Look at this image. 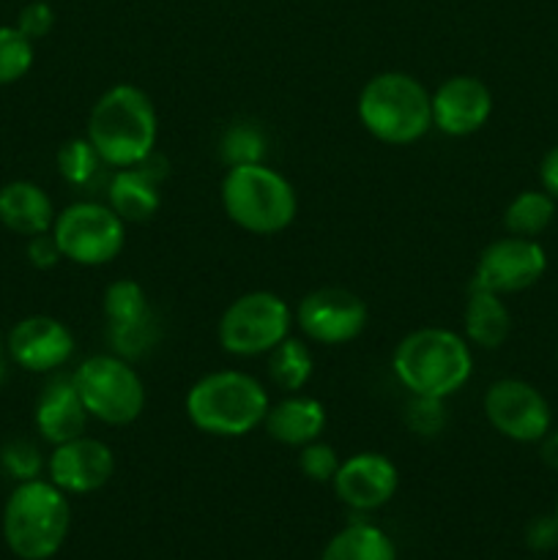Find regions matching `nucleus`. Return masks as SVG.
<instances>
[{
  "label": "nucleus",
  "instance_id": "nucleus-1",
  "mask_svg": "<svg viewBox=\"0 0 558 560\" xmlns=\"http://www.w3.org/2000/svg\"><path fill=\"white\" fill-rule=\"evenodd\" d=\"M85 137L104 167H137L156 153L159 118L151 96L135 82L109 85L91 107Z\"/></svg>",
  "mask_w": 558,
  "mask_h": 560
},
{
  "label": "nucleus",
  "instance_id": "nucleus-2",
  "mask_svg": "<svg viewBox=\"0 0 558 560\" xmlns=\"http://www.w3.org/2000/svg\"><path fill=\"white\" fill-rule=\"evenodd\" d=\"M392 372L408 394L449 399L474 375V348L454 328H416L394 348Z\"/></svg>",
  "mask_w": 558,
  "mask_h": 560
},
{
  "label": "nucleus",
  "instance_id": "nucleus-3",
  "mask_svg": "<svg viewBox=\"0 0 558 560\" xmlns=\"http://www.w3.org/2000/svg\"><path fill=\"white\" fill-rule=\"evenodd\" d=\"M266 386L241 370H217L191 383L184 410L197 432L211 438H244L263 427L268 413Z\"/></svg>",
  "mask_w": 558,
  "mask_h": 560
},
{
  "label": "nucleus",
  "instance_id": "nucleus-4",
  "mask_svg": "<svg viewBox=\"0 0 558 560\" xmlns=\"http://www.w3.org/2000/svg\"><path fill=\"white\" fill-rule=\"evenodd\" d=\"M356 115L383 145H414L432 129V93L405 71H381L361 88Z\"/></svg>",
  "mask_w": 558,
  "mask_h": 560
},
{
  "label": "nucleus",
  "instance_id": "nucleus-5",
  "mask_svg": "<svg viewBox=\"0 0 558 560\" xmlns=\"http://www.w3.org/2000/svg\"><path fill=\"white\" fill-rule=\"evenodd\" d=\"M71 528L69 498L53 481H20L3 509V539L20 560L58 556Z\"/></svg>",
  "mask_w": 558,
  "mask_h": 560
},
{
  "label": "nucleus",
  "instance_id": "nucleus-6",
  "mask_svg": "<svg viewBox=\"0 0 558 560\" xmlns=\"http://www.w3.org/2000/svg\"><path fill=\"white\" fill-rule=\"evenodd\" d=\"M219 200L239 230L252 235H277L295 222L299 195L279 170L266 162L228 167Z\"/></svg>",
  "mask_w": 558,
  "mask_h": 560
},
{
  "label": "nucleus",
  "instance_id": "nucleus-7",
  "mask_svg": "<svg viewBox=\"0 0 558 560\" xmlns=\"http://www.w3.org/2000/svg\"><path fill=\"white\" fill-rule=\"evenodd\" d=\"M77 394L88 416L107 427H129L142 416L148 402V388L131 361L115 353L88 355L71 372Z\"/></svg>",
  "mask_w": 558,
  "mask_h": 560
},
{
  "label": "nucleus",
  "instance_id": "nucleus-8",
  "mask_svg": "<svg viewBox=\"0 0 558 560\" xmlns=\"http://www.w3.org/2000/svg\"><path fill=\"white\" fill-rule=\"evenodd\" d=\"M295 326L293 310L271 290H252L230 301L217 326V339L224 353L235 359L268 355Z\"/></svg>",
  "mask_w": 558,
  "mask_h": 560
},
{
  "label": "nucleus",
  "instance_id": "nucleus-9",
  "mask_svg": "<svg viewBox=\"0 0 558 560\" xmlns=\"http://www.w3.org/2000/svg\"><path fill=\"white\" fill-rule=\"evenodd\" d=\"M49 233L63 260L82 268L107 266L126 246V222L107 202H71L55 217Z\"/></svg>",
  "mask_w": 558,
  "mask_h": 560
},
{
  "label": "nucleus",
  "instance_id": "nucleus-10",
  "mask_svg": "<svg viewBox=\"0 0 558 560\" xmlns=\"http://www.w3.org/2000/svg\"><path fill=\"white\" fill-rule=\"evenodd\" d=\"M487 424L501 438L514 443H539L553 430V410L545 394L520 377H501L487 386L485 399Z\"/></svg>",
  "mask_w": 558,
  "mask_h": 560
},
{
  "label": "nucleus",
  "instance_id": "nucleus-11",
  "mask_svg": "<svg viewBox=\"0 0 558 560\" xmlns=\"http://www.w3.org/2000/svg\"><path fill=\"white\" fill-rule=\"evenodd\" d=\"M301 337L315 345L337 348L359 339L370 323V310L345 288H317L299 301L293 312Z\"/></svg>",
  "mask_w": 558,
  "mask_h": 560
},
{
  "label": "nucleus",
  "instance_id": "nucleus-12",
  "mask_svg": "<svg viewBox=\"0 0 558 560\" xmlns=\"http://www.w3.org/2000/svg\"><path fill=\"white\" fill-rule=\"evenodd\" d=\"M547 271V252L536 238L501 235L481 249L470 284L498 295L523 293Z\"/></svg>",
  "mask_w": 558,
  "mask_h": 560
},
{
  "label": "nucleus",
  "instance_id": "nucleus-13",
  "mask_svg": "<svg viewBox=\"0 0 558 560\" xmlns=\"http://www.w3.org/2000/svg\"><path fill=\"white\" fill-rule=\"evenodd\" d=\"M47 470L49 481L66 495H91L113 479L115 454L98 438L80 435L53 448Z\"/></svg>",
  "mask_w": 558,
  "mask_h": 560
},
{
  "label": "nucleus",
  "instance_id": "nucleus-14",
  "mask_svg": "<svg viewBox=\"0 0 558 560\" xmlns=\"http://www.w3.org/2000/svg\"><path fill=\"white\" fill-rule=\"evenodd\" d=\"M332 487L337 501L353 512H375L397 495V465L381 452L350 454L339 465Z\"/></svg>",
  "mask_w": 558,
  "mask_h": 560
},
{
  "label": "nucleus",
  "instance_id": "nucleus-15",
  "mask_svg": "<svg viewBox=\"0 0 558 560\" xmlns=\"http://www.w3.org/2000/svg\"><path fill=\"white\" fill-rule=\"evenodd\" d=\"M5 350L11 361L27 372H55L69 364L74 355V334L66 323L49 315L22 317L5 337Z\"/></svg>",
  "mask_w": 558,
  "mask_h": 560
},
{
  "label": "nucleus",
  "instance_id": "nucleus-16",
  "mask_svg": "<svg viewBox=\"0 0 558 560\" xmlns=\"http://www.w3.org/2000/svg\"><path fill=\"white\" fill-rule=\"evenodd\" d=\"M492 115V91L474 74H454L432 91V129L446 137H470Z\"/></svg>",
  "mask_w": 558,
  "mask_h": 560
},
{
  "label": "nucleus",
  "instance_id": "nucleus-17",
  "mask_svg": "<svg viewBox=\"0 0 558 560\" xmlns=\"http://www.w3.org/2000/svg\"><path fill=\"white\" fill-rule=\"evenodd\" d=\"M164 175H167V164L156 153H151L137 167L115 170L107 184V206L126 224L148 222L156 217L159 206H162Z\"/></svg>",
  "mask_w": 558,
  "mask_h": 560
},
{
  "label": "nucleus",
  "instance_id": "nucleus-18",
  "mask_svg": "<svg viewBox=\"0 0 558 560\" xmlns=\"http://www.w3.org/2000/svg\"><path fill=\"white\" fill-rule=\"evenodd\" d=\"M88 419L91 416H88L85 405H82L80 394L71 383V375L49 381L44 392L38 394L36 410H33V424H36L38 435L53 446L85 435Z\"/></svg>",
  "mask_w": 558,
  "mask_h": 560
},
{
  "label": "nucleus",
  "instance_id": "nucleus-19",
  "mask_svg": "<svg viewBox=\"0 0 558 560\" xmlns=\"http://www.w3.org/2000/svg\"><path fill=\"white\" fill-rule=\"evenodd\" d=\"M263 427H266L271 441L290 448H301L323 435V430H326V408H323L321 399L310 397L304 392L284 394L279 402L268 405Z\"/></svg>",
  "mask_w": 558,
  "mask_h": 560
},
{
  "label": "nucleus",
  "instance_id": "nucleus-20",
  "mask_svg": "<svg viewBox=\"0 0 558 560\" xmlns=\"http://www.w3.org/2000/svg\"><path fill=\"white\" fill-rule=\"evenodd\" d=\"M55 206L47 191L33 180H11L0 189V224L16 235L49 233L55 222Z\"/></svg>",
  "mask_w": 558,
  "mask_h": 560
},
{
  "label": "nucleus",
  "instance_id": "nucleus-21",
  "mask_svg": "<svg viewBox=\"0 0 558 560\" xmlns=\"http://www.w3.org/2000/svg\"><path fill=\"white\" fill-rule=\"evenodd\" d=\"M463 331L470 348H501L509 339V331H512V312H509L503 295L470 284L468 301H465L463 310Z\"/></svg>",
  "mask_w": 558,
  "mask_h": 560
},
{
  "label": "nucleus",
  "instance_id": "nucleus-22",
  "mask_svg": "<svg viewBox=\"0 0 558 560\" xmlns=\"http://www.w3.org/2000/svg\"><path fill=\"white\" fill-rule=\"evenodd\" d=\"M321 560H397V547L377 525L350 523L328 539Z\"/></svg>",
  "mask_w": 558,
  "mask_h": 560
},
{
  "label": "nucleus",
  "instance_id": "nucleus-23",
  "mask_svg": "<svg viewBox=\"0 0 558 560\" xmlns=\"http://www.w3.org/2000/svg\"><path fill=\"white\" fill-rule=\"evenodd\" d=\"M312 372H315V359L304 339L284 337L268 353V377L282 394L304 392L306 383L312 381Z\"/></svg>",
  "mask_w": 558,
  "mask_h": 560
},
{
  "label": "nucleus",
  "instance_id": "nucleus-24",
  "mask_svg": "<svg viewBox=\"0 0 558 560\" xmlns=\"http://www.w3.org/2000/svg\"><path fill=\"white\" fill-rule=\"evenodd\" d=\"M556 202L545 189H525L512 197V202L503 211V228L509 235H523L536 238L545 233L556 219Z\"/></svg>",
  "mask_w": 558,
  "mask_h": 560
},
{
  "label": "nucleus",
  "instance_id": "nucleus-25",
  "mask_svg": "<svg viewBox=\"0 0 558 560\" xmlns=\"http://www.w3.org/2000/svg\"><path fill=\"white\" fill-rule=\"evenodd\" d=\"M102 310L107 328L129 326V323L153 315L146 288L137 279H115V282H109L102 295Z\"/></svg>",
  "mask_w": 558,
  "mask_h": 560
},
{
  "label": "nucleus",
  "instance_id": "nucleus-26",
  "mask_svg": "<svg viewBox=\"0 0 558 560\" xmlns=\"http://www.w3.org/2000/svg\"><path fill=\"white\" fill-rule=\"evenodd\" d=\"M266 148L268 142L260 126L246 124V120L228 126V131L222 135V142H219V153H222V162L228 167L266 162Z\"/></svg>",
  "mask_w": 558,
  "mask_h": 560
},
{
  "label": "nucleus",
  "instance_id": "nucleus-27",
  "mask_svg": "<svg viewBox=\"0 0 558 560\" xmlns=\"http://www.w3.org/2000/svg\"><path fill=\"white\" fill-rule=\"evenodd\" d=\"M58 173L69 186H88L102 170V156L88 137H71L58 148Z\"/></svg>",
  "mask_w": 558,
  "mask_h": 560
},
{
  "label": "nucleus",
  "instance_id": "nucleus-28",
  "mask_svg": "<svg viewBox=\"0 0 558 560\" xmlns=\"http://www.w3.org/2000/svg\"><path fill=\"white\" fill-rule=\"evenodd\" d=\"M36 49L16 25H0V85L20 82L31 71Z\"/></svg>",
  "mask_w": 558,
  "mask_h": 560
},
{
  "label": "nucleus",
  "instance_id": "nucleus-29",
  "mask_svg": "<svg viewBox=\"0 0 558 560\" xmlns=\"http://www.w3.org/2000/svg\"><path fill=\"white\" fill-rule=\"evenodd\" d=\"M107 339L113 345V353L126 361H137L159 342V323L156 317L148 315L142 320L129 323V326L107 328Z\"/></svg>",
  "mask_w": 558,
  "mask_h": 560
},
{
  "label": "nucleus",
  "instance_id": "nucleus-30",
  "mask_svg": "<svg viewBox=\"0 0 558 560\" xmlns=\"http://www.w3.org/2000/svg\"><path fill=\"white\" fill-rule=\"evenodd\" d=\"M405 427L419 438H435L446 430V399L416 397L410 394V402L405 405Z\"/></svg>",
  "mask_w": 558,
  "mask_h": 560
},
{
  "label": "nucleus",
  "instance_id": "nucleus-31",
  "mask_svg": "<svg viewBox=\"0 0 558 560\" xmlns=\"http://www.w3.org/2000/svg\"><path fill=\"white\" fill-rule=\"evenodd\" d=\"M339 465H342V459H339L337 448L321 438L299 448V470L315 485H332Z\"/></svg>",
  "mask_w": 558,
  "mask_h": 560
},
{
  "label": "nucleus",
  "instance_id": "nucleus-32",
  "mask_svg": "<svg viewBox=\"0 0 558 560\" xmlns=\"http://www.w3.org/2000/svg\"><path fill=\"white\" fill-rule=\"evenodd\" d=\"M0 463H3L5 474L16 481L38 479L42 474V454L31 441H11L9 446L0 452Z\"/></svg>",
  "mask_w": 558,
  "mask_h": 560
},
{
  "label": "nucleus",
  "instance_id": "nucleus-33",
  "mask_svg": "<svg viewBox=\"0 0 558 560\" xmlns=\"http://www.w3.org/2000/svg\"><path fill=\"white\" fill-rule=\"evenodd\" d=\"M16 27H20L31 42L44 38L55 27L53 5H49L47 0H31V3L20 11V16H16Z\"/></svg>",
  "mask_w": 558,
  "mask_h": 560
},
{
  "label": "nucleus",
  "instance_id": "nucleus-34",
  "mask_svg": "<svg viewBox=\"0 0 558 560\" xmlns=\"http://www.w3.org/2000/svg\"><path fill=\"white\" fill-rule=\"evenodd\" d=\"M525 545L534 552H550L553 547H558V517L553 514H539L528 523L525 528Z\"/></svg>",
  "mask_w": 558,
  "mask_h": 560
},
{
  "label": "nucleus",
  "instance_id": "nucleus-35",
  "mask_svg": "<svg viewBox=\"0 0 558 560\" xmlns=\"http://www.w3.org/2000/svg\"><path fill=\"white\" fill-rule=\"evenodd\" d=\"M60 260H63V255H60L53 233H38L27 238V262H31L33 268H38V271H49V268L58 266Z\"/></svg>",
  "mask_w": 558,
  "mask_h": 560
},
{
  "label": "nucleus",
  "instance_id": "nucleus-36",
  "mask_svg": "<svg viewBox=\"0 0 558 560\" xmlns=\"http://www.w3.org/2000/svg\"><path fill=\"white\" fill-rule=\"evenodd\" d=\"M539 184L553 200H558V145H553L550 151L542 156L539 162Z\"/></svg>",
  "mask_w": 558,
  "mask_h": 560
},
{
  "label": "nucleus",
  "instance_id": "nucleus-37",
  "mask_svg": "<svg viewBox=\"0 0 558 560\" xmlns=\"http://www.w3.org/2000/svg\"><path fill=\"white\" fill-rule=\"evenodd\" d=\"M539 457L542 463L547 465L550 470L558 474V430H550L545 438L539 441Z\"/></svg>",
  "mask_w": 558,
  "mask_h": 560
},
{
  "label": "nucleus",
  "instance_id": "nucleus-38",
  "mask_svg": "<svg viewBox=\"0 0 558 560\" xmlns=\"http://www.w3.org/2000/svg\"><path fill=\"white\" fill-rule=\"evenodd\" d=\"M3 355H5V339L0 334V375H3Z\"/></svg>",
  "mask_w": 558,
  "mask_h": 560
},
{
  "label": "nucleus",
  "instance_id": "nucleus-39",
  "mask_svg": "<svg viewBox=\"0 0 558 560\" xmlns=\"http://www.w3.org/2000/svg\"><path fill=\"white\" fill-rule=\"evenodd\" d=\"M556 517H558V503H556Z\"/></svg>",
  "mask_w": 558,
  "mask_h": 560
},
{
  "label": "nucleus",
  "instance_id": "nucleus-40",
  "mask_svg": "<svg viewBox=\"0 0 558 560\" xmlns=\"http://www.w3.org/2000/svg\"><path fill=\"white\" fill-rule=\"evenodd\" d=\"M556 359H558V348H556Z\"/></svg>",
  "mask_w": 558,
  "mask_h": 560
}]
</instances>
